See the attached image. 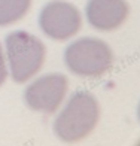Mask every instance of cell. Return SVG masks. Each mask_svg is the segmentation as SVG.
Segmentation results:
<instances>
[{"label": "cell", "mask_w": 140, "mask_h": 146, "mask_svg": "<svg viewBox=\"0 0 140 146\" xmlns=\"http://www.w3.org/2000/svg\"><path fill=\"white\" fill-rule=\"evenodd\" d=\"M100 119L97 98L85 91L75 92L54 122L55 134L63 142L75 143L86 139Z\"/></svg>", "instance_id": "cell-1"}, {"label": "cell", "mask_w": 140, "mask_h": 146, "mask_svg": "<svg viewBox=\"0 0 140 146\" xmlns=\"http://www.w3.org/2000/svg\"><path fill=\"white\" fill-rule=\"evenodd\" d=\"M64 61L72 73L82 78H100L113 64L109 45L97 37H82L67 46Z\"/></svg>", "instance_id": "cell-2"}, {"label": "cell", "mask_w": 140, "mask_h": 146, "mask_svg": "<svg viewBox=\"0 0 140 146\" xmlns=\"http://www.w3.org/2000/svg\"><path fill=\"white\" fill-rule=\"evenodd\" d=\"M6 54L12 79L23 84L42 69L46 49L36 36L27 31H15L6 37Z\"/></svg>", "instance_id": "cell-3"}, {"label": "cell", "mask_w": 140, "mask_h": 146, "mask_svg": "<svg viewBox=\"0 0 140 146\" xmlns=\"http://www.w3.org/2000/svg\"><path fill=\"white\" fill-rule=\"evenodd\" d=\"M39 24L48 37L54 40H67L81 30L82 17L75 5L54 0L42 9Z\"/></svg>", "instance_id": "cell-4"}, {"label": "cell", "mask_w": 140, "mask_h": 146, "mask_svg": "<svg viewBox=\"0 0 140 146\" xmlns=\"http://www.w3.org/2000/svg\"><path fill=\"white\" fill-rule=\"evenodd\" d=\"M69 90V81L61 73H49L39 78L25 90V103L42 113H54L61 106Z\"/></svg>", "instance_id": "cell-5"}, {"label": "cell", "mask_w": 140, "mask_h": 146, "mask_svg": "<svg viewBox=\"0 0 140 146\" xmlns=\"http://www.w3.org/2000/svg\"><path fill=\"white\" fill-rule=\"evenodd\" d=\"M130 6L125 0H90L86 5V18L100 31H113L127 21Z\"/></svg>", "instance_id": "cell-6"}, {"label": "cell", "mask_w": 140, "mask_h": 146, "mask_svg": "<svg viewBox=\"0 0 140 146\" xmlns=\"http://www.w3.org/2000/svg\"><path fill=\"white\" fill-rule=\"evenodd\" d=\"M31 0H0V27L11 25L25 17Z\"/></svg>", "instance_id": "cell-7"}, {"label": "cell", "mask_w": 140, "mask_h": 146, "mask_svg": "<svg viewBox=\"0 0 140 146\" xmlns=\"http://www.w3.org/2000/svg\"><path fill=\"white\" fill-rule=\"evenodd\" d=\"M6 78H8V67H6V61H5V54L0 45V87L5 84Z\"/></svg>", "instance_id": "cell-8"}]
</instances>
